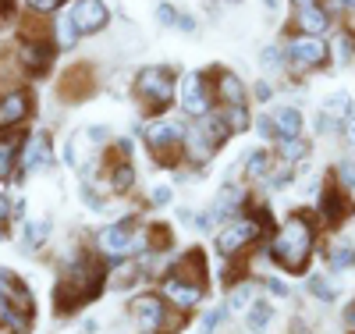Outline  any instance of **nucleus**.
<instances>
[{
  "mask_svg": "<svg viewBox=\"0 0 355 334\" xmlns=\"http://www.w3.org/2000/svg\"><path fill=\"white\" fill-rule=\"evenodd\" d=\"M202 72H206V78H210L217 107H242V103H249V89H245V78L239 72H231L224 65H210Z\"/></svg>",
  "mask_w": 355,
  "mask_h": 334,
  "instance_id": "nucleus-13",
  "label": "nucleus"
},
{
  "mask_svg": "<svg viewBox=\"0 0 355 334\" xmlns=\"http://www.w3.org/2000/svg\"><path fill=\"white\" fill-rule=\"evenodd\" d=\"M214 107L217 103H214V89H210L206 72H185L182 78H178V110H182V117L199 121Z\"/></svg>",
  "mask_w": 355,
  "mask_h": 334,
  "instance_id": "nucleus-10",
  "label": "nucleus"
},
{
  "mask_svg": "<svg viewBox=\"0 0 355 334\" xmlns=\"http://www.w3.org/2000/svg\"><path fill=\"white\" fill-rule=\"evenodd\" d=\"M327 267L331 270L355 267V246H352V242H334V246H327Z\"/></svg>",
  "mask_w": 355,
  "mask_h": 334,
  "instance_id": "nucleus-27",
  "label": "nucleus"
},
{
  "mask_svg": "<svg viewBox=\"0 0 355 334\" xmlns=\"http://www.w3.org/2000/svg\"><path fill=\"white\" fill-rule=\"evenodd\" d=\"M341 139H345V149H348V157L355 160V114L341 125Z\"/></svg>",
  "mask_w": 355,
  "mask_h": 334,
  "instance_id": "nucleus-38",
  "label": "nucleus"
},
{
  "mask_svg": "<svg viewBox=\"0 0 355 334\" xmlns=\"http://www.w3.org/2000/svg\"><path fill=\"white\" fill-rule=\"evenodd\" d=\"M327 47H331V65H338V68L352 65V60H355V25L334 28V36H331Z\"/></svg>",
  "mask_w": 355,
  "mask_h": 334,
  "instance_id": "nucleus-23",
  "label": "nucleus"
},
{
  "mask_svg": "<svg viewBox=\"0 0 355 334\" xmlns=\"http://www.w3.org/2000/svg\"><path fill=\"white\" fill-rule=\"evenodd\" d=\"M53 40H57V47H61V50H75V47H78L82 33L75 28V22H71V15H68V11L53 18Z\"/></svg>",
  "mask_w": 355,
  "mask_h": 334,
  "instance_id": "nucleus-25",
  "label": "nucleus"
},
{
  "mask_svg": "<svg viewBox=\"0 0 355 334\" xmlns=\"http://www.w3.org/2000/svg\"><path fill=\"white\" fill-rule=\"evenodd\" d=\"M270 320H274V306L266 299H256L252 306L245 310V327L252 331V334H263L266 327H270Z\"/></svg>",
  "mask_w": 355,
  "mask_h": 334,
  "instance_id": "nucleus-26",
  "label": "nucleus"
},
{
  "mask_svg": "<svg viewBox=\"0 0 355 334\" xmlns=\"http://www.w3.org/2000/svg\"><path fill=\"white\" fill-rule=\"evenodd\" d=\"M263 8H270V11H277V8H281V0H263Z\"/></svg>",
  "mask_w": 355,
  "mask_h": 334,
  "instance_id": "nucleus-45",
  "label": "nucleus"
},
{
  "mask_svg": "<svg viewBox=\"0 0 355 334\" xmlns=\"http://www.w3.org/2000/svg\"><path fill=\"white\" fill-rule=\"evenodd\" d=\"M93 246H96V253H100L107 263H121V260H128V256H135V253H146L142 231L135 228L132 217L114 221V224H103V228L93 235Z\"/></svg>",
  "mask_w": 355,
  "mask_h": 334,
  "instance_id": "nucleus-7",
  "label": "nucleus"
},
{
  "mask_svg": "<svg viewBox=\"0 0 355 334\" xmlns=\"http://www.w3.org/2000/svg\"><path fill=\"white\" fill-rule=\"evenodd\" d=\"M309 292L320 299V302H334L341 295V285L334 278H309Z\"/></svg>",
  "mask_w": 355,
  "mask_h": 334,
  "instance_id": "nucleus-31",
  "label": "nucleus"
},
{
  "mask_svg": "<svg viewBox=\"0 0 355 334\" xmlns=\"http://www.w3.org/2000/svg\"><path fill=\"white\" fill-rule=\"evenodd\" d=\"M220 114H224V121L231 125V132H234V135H242V132H249V128H252L249 103H242V107H220Z\"/></svg>",
  "mask_w": 355,
  "mask_h": 334,
  "instance_id": "nucleus-29",
  "label": "nucleus"
},
{
  "mask_svg": "<svg viewBox=\"0 0 355 334\" xmlns=\"http://www.w3.org/2000/svg\"><path fill=\"white\" fill-rule=\"evenodd\" d=\"M274 157H281V160H288V164H295V167H306V157H309V139L302 135V139H281L277 146H274Z\"/></svg>",
  "mask_w": 355,
  "mask_h": 334,
  "instance_id": "nucleus-24",
  "label": "nucleus"
},
{
  "mask_svg": "<svg viewBox=\"0 0 355 334\" xmlns=\"http://www.w3.org/2000/svg\"><path fill=\"white\" fill-rule=\"evenodd\" d=\"M21 224H25V246H28V249L43 246L46 235H50V221H46V217H28V221H21Z\"/></svg>",
  "mask_w": 355,
  "mask_h": 334,
  "instance_id": "nucleus-30",
  "label": "nucleus"
},
{
  "mask_svg": "<svg viewBox=\"0 0 355 334\" xmlns=\"http://www.w3.org/2000/svg\"><path fill=\"white\" fill-rule=\"evenodd\" d=\"M227 320V306H217V310H206L202 320H199V334H214L220 324Z\"/></svg>",
  "mask_w": 355,
  "mask_h": 334,
  "instance_id": "nucleus-36",
  "label": "nucleus"
},
{
  "mask_svg": "<svg viewBox=\"0 0 355 334\" xmlns=\"http://www.w3.org/2000/svg\"><path fill=\"white\" fill-rule=\"evenodd\" d=\"M331 15L323 11L320 4L316 8H299V11H291V33H299V36H320L323 33H331Z\"/></svg>",
  "mask_w": 355,
  "mask_h": 334,
  "instance_id": "nucleus-17",
  "label": "nucleus"
},
{
  "mask_svg": "<svg viewBox=\"0 0 355 334\" xmlns=\"http://www.w3.org/2000/svg\"><path fill=\"white\" fill-rule=\"evenodd\" d=\"M316 214L313 210H295L288 221H281V228L266 242V256H270L284 274H302L309 267L313 253H316Z\"/></svg>",
  "mask_w": 355,
  "mask_h": 334,
  "instance_id": "nucleus-2",
  "label": "nucleus"
},
{
  "mask_svg": "<svg viewBox=\"0 0 355 334\" xmlns=\"http://www.w3.org/2000/svg\"><path fill=\"white\" fill-rule=\"evenodd\" d=\"M206 288H210V285H199V281H189V278H178V274H171V270L160 278V295L171 302L174 310H182V313H192L196 306H202Z\"/></svg>",
  "mask_w": 355,
  "mask_h": 334,
  "instance_id": "nucleus-14",
  "label": "nucleus"
},
{
  "mask_svg": "<svg viewBox=\"0 0 355 334\" xmlns=\"http://www.w3.org/2000/svg\"><path fill=\"white\" fill-rule=\"evenodd\" d=\"M266 228L270 224H263V221H256L252 214H242L239 217H231L224 228H220V235H217V253L224 256V260H234V256H245L256 242H263L266 238Z\"/></svg>",
  "mask_w": 355,
  "mask_h": 334,
  "instance_id": "nucleus-8",
  "label": "nucleus"
},
{
  "mask_svg": "<svg viewBox=\"0 0 355 334\" xmlns=\"http://www.w3.org/2000/svg\"><path fill=\"white\" fill-rule=\"evenodd\" d=\"M33 292L11 270H0V334H28L33 331Z\"/></svg>",
  "mask_w": 355,
  "mask_h": 334,
  "instance_id": "nucleus-5",
  "label": "nucleus"
},
{
  "mask_svg": "<svg viewBox=\"0 0 355 334\" xmlns=\"http://www.w3.org/2000/svg\"><path fill=\"white\" fill-rule=\"evenodd\" d=\"M18 4L28 11V15H40V18H50V15H57L68 0H18Z\"/></svg>",
  "mask_w": 355,
  "mask_h": 334,
  "instance_id": "nucleus-33",
  "label": "nucleus"
},
{
  "mask_svg": "<svg viewBox=\"0 0 355 334\" xmlns=\"http://www.w3.org/2000/svg\"><path fill=\"white\" fill-rule=\"evenodd\" d=\"M71 22L82 36H100L103 28L110 25V8H107V0H71V8H68Z\"/></svg>",
  "mask_w": 355,
  "mask_h": 334,
  "instance_id": "nucleus-15",
  "label": "nucleus"
},
{
  "mask_svg": "<svg viewBox=\"0 0 355 334\" xmlns=\"http://www.w3.org/2000/svg\"><path fill=\"white\" fill-rule=\"evenodd\" d=\"M341 4H345V8H348V15H352V11H355V0H341Z\"/></svg>",
  "mask_w": 355,
  "mask_h": 334,
  "instance_id": "nucleus-46",
  "label": "nucleus"
},
{
  "mask_svg": "<svg viewBox=\"0 0 355 334\" xmlns=\"http://www.w3.org/2000/svg\"><path fill=\"white\" fill-rule=\"evenodd\" d=\"M132 100L146 117H164L178 103V75L167 65H146L132 75Z\"/></svg>",
  "mask_w": 355,
  "mask_h": 334,
  "instance_id": "nucleus-4",
  "label": "nucleus"
},
{
  "mask_svg": "<svg viewBox=\"0 0 355 334\" xmlns=\"http://www.w3.org/2000/svg\"><path fill=\"white\" fill-rule=\"evenodd\" d=\"M25 139H28V132H0V181H11L18 174Z\"/></svg>",
  "mask_w": 355,
  "mask_h": 334,
  "instance_id": "nucleus-18",
  "label": "nucleus"
},
{
  "mask_svg": "<svg viewBox=\"0 0 355 334\" xmlns=\"http://www.w3.org/2000/svg\"><path fill=\"white\" fill-rule=\"evenodd\" d=\"M327 65H331V47H327V40L288 33V40H284V72H288L291 78L323 72Z\"/></svg>",
  "mask_w": 355,
  "mask_h": 334,
  "instance_id": "nucleus-6",
  "label": "nucleus"
},
{
  "mask_svg": "<svg viewBox=\"0 0 355 334\" xmlns=\"http://www.w3.org/2000/svg\"><path fill=\"white\" fill-rule=\"evenodd\" d=\"M270 114H274V125H277L281 139H302L306 117H302V110L295 107V103H277Z\"/></svg>",
  "mask_w": 355,
  "mask_h": 334,
  "instance_id": "nucleus-21",
  "label": "nucleus"
},
{
  "mask_svg": "<svg viewBox=\"0 0 355 334\" xmlns=\"http://www.w3.org/2000/svg\"><path fill=\"white\" fill-rule=\"evenodd\" d=\"M345 327H348V334H355V299L345 306Z\"/></svg>",
  "mask_w": 355,
  "mask_h": 334,
  "instance_id": "nucleus-43",
  "label": "nucleus"
},
{
  "mask_svg": "<svg viewBox=\"0 0 355 334\" xmlns=\"http://www.w3.org/2000/svg\"><path fill=\"white\" fill-rule=\"evenodd\" d=\"M53 93H57L61 103H85V100H93L100 93V72L89 65V60H75V65H68L61 72Z\"/></svg>",
  "mask_w": 355,
  "mask_h": 334,
  "instance_id": "nucleus-9",
  "label": "nucleus"
},
{
  "mask_svg": "<svg viewBox=\"0 0 355 334\" xmlns=\"http://www.w3.org/2000/svg\"><path fill=\"white\" fill-rule=\"evenodd\" d=\"M110 270L107 260L96 249H78L64 260L61 278L53 288V306L57 313H78L82 306H89L93 299H100V292L110 285Z\"/></svg>",
  "mask_w": 355,
  "mask_h": 334,
  "instance_id": "nucleus-1",
  "label": "nucleus"
},
{
  "mask_svg": "<svg viewBox=\"0 0 355 334\" xmlns=\"http://www.w3.org/2000/svg\"><path fill=\"white\" fill-rule=\"evenodd\" d=\"M352 214H355V199H352V192L338 185L334 174H327V181L320 185V199H316V221H320V228L338 231Z\"/></svg>",
  "mask_w": 355,
  "mask_h": 334,
  "instance_id": "nucleus-11",
  "label": "nucleus"
},
{
  "mask_svg": "<svg viewBox=\"0 0 355 334\" xmlns=\"http://www.w3.org/2000/svg\"><path fill=\"white\" fill-rule=\"evenodd\" d=\"M153 15H157V25L174 28V25H178V15H182V11H178V8L171 4V0H160V4L153 8Z\"/></svg>",
  "mask_w": 355,
  "mask_h": 334,
  "instance_id": "nucleus-37",
  "label": "nucleus"
},
{
  "mask_svg": "<svg viewBox=\"0 0 355 334\" xmlns=\"http://www.w3.org/2000/svg\"><path fill=\"white\" fill-rule=\"evenodd\" d=\"M288 4H291V11H299V8H316L323 0H288Z\"/></svg>",
  "mask_w": 355,
  "mask_h": 334,
  "instance_id": "nucleus-44",
  "label": "nucleus"
},
{
  "mask_svg": "<svg viewBox=\"0 0 355 334\" xmlns=\"http://www.w3.org/2000/svg\"><path fill=\"white\" fill-rule=\"evenodd\" d=\"M164 274H167V270H164ZM171 274L189 278V281H199V285H210V260H206L202 249H189L182 260L171 267Z\"/></svg>",
  "mask_w": 355,
  "mask_h": 334,
  "instance_id": "nucleus-19",
  "label": "nucleus"
},
{
  "mask_svg": "<svg viewBox=\"0 0 355 334\" xmlns=\"http://www.w3.org/2000/svg\"><path fill=\"white\" fill-rule=\"evenodd\" d=\"M53 164V142H50V132H28L25 146H21V160H18V171L21 174H33L40 167H50Z\"/></svg>",
  "mask_w": 355,
  "mask_h": 334,
  "instance_id": "nucleus-16",
  "label": "nucleus"
},
{
  "mask_svg": "<svg viewBox=\"0 0 355 334\" xmlns=\"http://www.w3.org/2000/svg\"><path fill=\"white\" fill-rule=\"evenodd\" d=\"M189 117H146L142 121V146L146 153H150V160L164 171H174L185 164V142H189Z\"/></svg>",
  "mask_w": 355,
  "mask_h": 334,
  "instance_id": "nucleus-3",
  "label": "nucleus"
},
{
  "mask_svg": "<svg viewBox=\"0 0 355 334\" xmlns=\"http://www.w3.org/2000/svg\"><path fill=\"white\" fill-rule=\"evenodd\" d=\"M320 114L327 117V121H334V125L341 128L345 121L355 114V100H352V93H348V89H334L331 97H323V107H320Z\"/></svg>",
  "mask_w": 355,
  "mask_h": 334,
  "instance_id": "nucleus-22",
  "label": "nucleus"
},
{
  "mask_svg": "<svg viewBox=\"0 0 355 334\" xmlns=\"http://www.w3.org/2000/svg\"><path fill=\"white\" fill-rule=\"evenodd\" d=\"M263 285H266V292H274L277 299H288V295H291V288H288L284 281H277V278H266Z\"/></svg>",
  "mask_w": 355,
  "mask_h": 334,
  "instance_id": "nucleus-42",
  "label": "nucleus"
},
{
  "mask_svg": "<svg viewBox=\"0 0 355 334\" xmlns=\"http://www.w3.org/2000/svg\"><path fill=\"white\" fill-rule=\"evenodd\" d=\"M239 164H242V178L245 181H266V174H270V167H274V153L270 149H242V157H239Z\"/></svg>",
  "mask_w": 355,
  "mask_h": 334,
  "instance_id": "nucleus-20",
  "label": "nucleus"
},
{
  "mask_svg": "<svg viewBox=\"0 0 355 334\" xmlns=\"http://www.w3.org/2000/svg\"><path fill=\"white\" fill-rule=\"evenodd\" d=\"M334 181H338L341 189L355 192V160H352V157H345V160L334 167Z\"/></svg>",
  "mask_w": 355,
  "mask_h": 334,
  "instance_id": "nucleus-35",
  "label": "nucleus"
},
{
  "mask_svg": "<svg viewBox=\"0 0 355 334\" xmlns=\"http://www.w3.org/2000/svg\"><path fill=\"white\" fill-rule=\"evenodd\" d=\"M252 128L259 132V139H266V142H281V132H277V125H274V114L270 110H263V114H256L252 117Z\"/></svg>",
  "mask_w": 355,
  "mask_h": 334,
  "instance_id": "nucleus-32",
  "label": "nucleus"
},
{
  "mask_svg": "<svg viewBox=\"0 0 355 334\" xmlns=\"http://www.w3.org/2000/svg\"><path fill=\"white\" fill-rule=\"evenodd\" d=\"M252 302H256V285H252V281L231 285V292H227V310H249Z\"/></svg>",
  "mask_w": 355,
  "mask_h": 334,
  "instance_id": "nucleus-28",
  "label": "nucleus"
},
{
  "mask_svg": "<svg viewBox=\"0 0 355 334\" xmlns=\"http://www.w3.org/2000/svg\"><path fill=\"white\" fill-rule=\"evenodd\" d=\"M174 28H178V33H189V36H192L196 28H199V22H196L189 11H182V15H178V25H174Z\"/></svg>",
  "mask_w": 355,
  "mask_h": 334,
  "instance_id": "nucleus-41",
  "label": "nucleus"
},
{
  "mask_svg": "<svg viewBox=\"0 0 355 334\" xmlns=\"http://www.w3.org/2000/svg\"><path fill=\"white\" fill-rule=\"evenodd\" d=\"M252 97H256V103H270V97H274V85L266 82V78H259V82L252 85Z\"/></svg>",
  "mask_w": 355,
  "mask_h": 334,
  "instance_id": "nucleus-39",
  "label": "nucleus"
},
{
  "mask_svg": "<svg viewBox=\"0 0 355 334\" xmlns=\"http://www.w3.org/2000/svg\"><path fill=\"white\" fill-rule=\"evenodd\" d=\"M259 65H263L266 72H284V47H277V43L263 47V50H259Z\"/></svg>",
  "mask_w": 355,
  "mask_h": 334,
  "instance_id": "nucleus-34",
  "label": "nucleus"
},
{
  "mask_svg": "<svg viewBox=\"0 0 355 334\" xmlns=\"http://www.w3.org/2000/svg\"><path fill=\"white\" fill-rule=\"evenodd\" d=\"M150 203L153 206H167L171 203V185H153L150 189Z\"/></svg>",
  "mask_w": 355,
  "mask_h": 334,
  "instance_id": "nucleus-40",
  "label": "nucleus"
},
{
  "mask_svg": "<svg viewBox=\"0 0 355 334\" xmlns=\"http://www.w3.org/2000/svg\"><path fill=\"white\" fill-rule=\"evenodd\" d=\"M33 110H36V100L25 85L0 89V132H25Z\"/></svg>",
  "mask_w": 355,
  "mask_h": 334,
  "instance_id": "nucleus-12",
  "label": "nucleus"
}]
</instances>
